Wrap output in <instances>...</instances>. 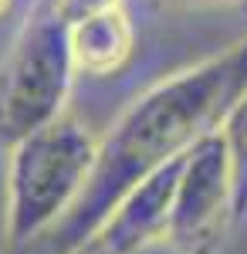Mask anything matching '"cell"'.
Instances as JSON below:
<instances>
[{
  "mask_svg": "<svg viewBox=\"0 0 247 254\" xmlns=\"http://www.w3.org/2000/svg\"><path fill=\"white\" fill-rule=\"evenodd\" d=\"M186 153L163 163L149 176H142L115 203V210L102 224V231L95 234L92 244L102 248L105 254H132L139 248H149L152 241H163L166 227H170L173 196H176V183H180V170H183Z\"/></svg>",
  "mask_w": 247,
  "mask_h": 254,
  "instance_id": "5",
  "label": "cell"
},
{
  "mask_svg": "<svg viewBox=\"0 0 247 254\" xmlns=\"http://www.w3.org/2000/svg\"><path fill=\"white\" fill-rule=\"evenodd\" d=\"M7 7H10V0H0V17L7 14Z\"/></svg>",
  "mask_w": 247,
  "mask_h": 254,
  "instance_id": "10",
  "label": "cell"
},
{
  "mask_svg": "<svg viewBox=\"0 0 247 254\" xmlns=\"http://www.w3.org/2000/svg\"><path fill=\"white\" fill-rule=\"evenodd\" d=\"M230 220H234L230 156L220 132L213 129L203 139H196L183 159L166 241L183 254H210Z\"/></svg>",
  "mask_w": 247,
  "mask_h": 254,
  "instance_id": "4",
  "label": "cell"
},
{
  "mask_svg": "<svg viewBox=\"0 0 247 254\" xmlns=\"http://www.w3.org/2000/svg\"><path fill=\"white\" fill-rule=\"evenodd\" d=\"M132 44L135 34L122 7L68 27V48H71L75 71L95 75V78L119 71L132 55Z\"/></svg>",
  "mask_w": 247,
  "mask_h": 254,
  "instance_id": "6",
  "label": "cell"
},
{
  "mask_svg": "<svg viewBox=\"0 0 247 254\" xmlns=\"http://www.w3.org/2000/svg\"><path fill=\"white\" fill-rule=\"evenodd\" d=\"M163 3H180V7H207V3H234V0H163Z\"/></svg>",
  "mask_w": 247,
  "mask_h": 254,
  "instance_id": "9",
  "label": "cell"
},
{
  "mask_svg": "<svg viewBox=\"0 0 247 254\" xmlns=\"http://www.w3.org/2000/svg\"><path fill=\"white\" fill-rule=\"evenodd\" d=\"M51 7H55V14L68 27H75L81 20H92L98 14H109V10H119L122 7V0H51Z\"/></svg>",
  "mask_w": 247,
  "mask_h": 254,
  "instance_id": "8",
  "label": "cell"
},
{
  "mask_svg": "<svg viewBox=\"0 0 247 254\" xmlns=\"http://www.w3.org/2000/svg\"><path fill=\"white\" fill-rule=\"evenodd\" d=\"M220 139L230 156V180H234V220L247 217V92L220 122Z\"/></svg>",
  "mask_w": 247,
  "mask_h": 254,
  "instance_id": "7",
  "label": "cell"
},
{
  "mask_svg": "<svg viewBox=\"0 0 247 254\" xmlns=\"http://www.w3.org/2000/svg\"><path fill=\"white\" fill-rule=\"evenodd\" d=\"M71 81L68 24L55 14L51 0H34L7 58L0 61V142L10 149L61 119Z\"/></svg>",
  "mask_w": 247,
  "mask_h": 254,
  "instance_id": "3",
  "label": "cell"
},
{
  "mask_svg": "<svg viewBox=\"0 0 247 254\" xmlns=\"http://www.w3.org/2000/svg\"><path fill=\"white\" fill-rule=\"evenodd\" d=\"M98 139L78 119L51 126L10 146L7 159V241L27 248L55 227L81 193Z\"/></svg>",
  "mask_w": 247,
  "mask_h": 254,
  "instance_id": "2",
  "label": "cell"
},
{
  "mask_svg": "<svg viewBox=\"0 0 247 254\" xmlns=\"http://www.w3.org/2000/svg\"><path fill=\"white\" fill-rule=\"evenodd\" d=\"M244 92L247 38L142 92L98 139L81 193L44 234V254H78L88 248L115 203L142 176L183 156L196 139L220 129L224 116Z\"/></svg>",
  "mask_w": 247,
  "mask_h": 254,
  "instance_id": "1",
  "label": "cell"
}]
</instances>
